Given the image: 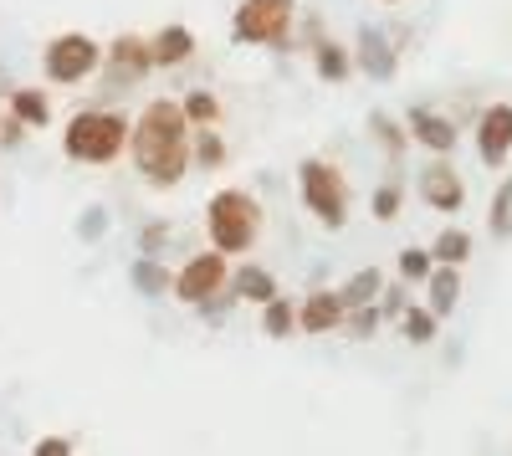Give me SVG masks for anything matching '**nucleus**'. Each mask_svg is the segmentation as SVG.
Listing matches in <instances>:
<instances>
[{
  "label": "nucleus",
  "instance_id": "1",
  "mask_svg": "<svg viewBox=\"0 0 512 456\" xmlns=\"http://www.w3.org/2000/svg\"><path fill=\"white\" fill-rule=\"evenodd\" d=\"M128 159L149 190H175L190 164H195V123L185 118L180 98H154L134 118V139H128Z\"/></svg>",
  "mask_w": 512,
  "mask_h": 456
},
{
  "label": "nucleus",
  "instance_id": "2",
  "mask_svg": "<svg viewBox=\"0 0 512 456\" xmlns=\"http://www.w3.org/2000/svg\"><path fill=\"white\" fill-rule=\"evenodd\" d=\"M128 139H134V123H128L123 113H113V108H77L67 118V129H62V154L72 164H93V170H103V164H118L128 154Z\"/></svg>",
  "mask_w": 512,
  "mask_h": 456
},
{
  "label": "nucleus",
  "instance_id": "3",
  "mask_svg": "<svg viewBox=\"0 0 512 456\" xmlns=\"http://www.w3.org/2000/svg\"><path fill=\"white\" fill-rule=\"evenodd\" d=\"M262 226H267V211H262V200H256L251 190H216L205 205V236L216 252L226 257H246L256 241H262Z\"/></svg>",
  "mask_w": 512,
  "mask_h": 456
},
{
  "label": "nucleus",
  "instance_id": "4",
  "mask_svg": "<svg viewBox=\"0 0 512 456\" xmlns=\"http://www.w3.org/2000/svg\"><path fill=\"white\" fill-rule=\"evenodd\" d=\"M297 190H303L308 216L323 231H344L349 226L354 195H349V175L338 170L333 159H303V164H297Z\"/></svg>",
  "mask_w": 512,
  "mask_h": 456
},
{
  "label": "nucleus",
  "instance_id": "5",
  "mask_svg": "<svg viewBox=\"0 0 512 456\" xmlns=\"http://www.w3.org/2000/svg\"><path fill=\"white\" fill-rule=\"evenodd\" d=\"M103 57H108V47H98L88 31H62L41 52V72H47L52 88H82L103 67Z\"/></svg>",
  "mask_w": 512,
  "mask_h": 456
},
{
  "label": "nucleus",
  "instance_id": "6",
  "mask_svg": "<svg viewBox=\"0 0 512 456\" xmlns=\"http://www.w3.org/2000/svg\"><path fill=\"white\" fill-rule=\"evenodd\" d=\"M297 21V0H241L231 16L236 47H287V31Z\"/></svg>",
  "mask_w": 512,
  "mask_h": 456
},
{
  "label": "nucleus",
  "instance_id": "7",
  "mask_svg": "<svg viewBox=\"0 0 512 456\" xmlns=\"http://www.w3.org/2000/svg\"><path fill=\"white\" fill-rule=\"evenodd\" d=\"M231 257L226 252H216V246H205V252H195L180 272H175V303H185V308H205L216 293H226L231 287Z\"/></svg>",
  "mask_w": 512,
  "mask_h": 456
},
{
  "label": "nucleus",
  "instance_id": "8",
  "mask_svg": "<svg viewBox=\"0 0 512 456\" xmlns=\"http://www.w3.org/2000/svg\"><path fill=\"white\" fill-rule=\"evenodd\" d=\"M415 190H420V200L431 205V211H441V216H456L461 205H466V180L456 175L451 159H425L420 175H415Z\"/></svg>",
  "mask_w": 512,
  "mask_h": 456
},
{
  "label": "nucleus",
  "instance_id": "9",
  "mask_svg": "<svg viewBox=\"0 0 512 456\" xmlns=\"http://www.w3.org/2000/svg\"><path fill=\"white\" fill-rule=\"evenodd\" d=\"M344 298H338V287H313L308 298H297V334L308 339H323V334H344Z\"/></svg>",
  "mask_w": 512,
  "mask_h": 456
},
{
  "label": "nucleus",
  "instance_id": "10",
  "mask_svg": "<svg viewBox=\"0 0 512 456\" xmlns=\"http://www.w3.org/2000/svg\"><path fill=\"white\" fill-rule=\"evenodd\" d=\"M354 67L369 82H395V72H400V41L384 36L379 26H359V36H354Z\"/></svg>",
  "mask_w": 512,
  "mask_h": 456
},
{
  "label": "nucleus",
  "instance_id": "11",
  "mask_svg": "<svg viewBox=\"0 0 512 456\" xmlns=\"http://www.w3.org/2000/svg\"><path fill=\"white\" fill-rule=\"evenodd\" d=\"M103 67H113V82H123V88L144 82V77L154 72V47H149V36H139V31H118V36L108 41Z\"/></svg>",
  "mask_w": 512,
  "mask_h": 456
},
{
  "label": "nucleus",
  "instance_id": "12",
  "mask_svg": "<svg viewBox=\"0 0 512 456\" xmlns=\"http://www.w3.org/2000/svg\"><path fill=\"white\" fill-rule=\"evenodd\" d=\"M477 154L487 170H502L512 154V103H492L477 118Z\"/></svg>",
  "mask_w": 512,
  "mask_h": 456
},
{
  "label": "nucleus",
  "instance_id": "13",
  "mask_svg": "<svg viewBox=\"0 0 512 456\" xmlns=\"http://www.w3.org/2000/svg\"><path fill=\"white\" fill-rule=\"evenodd\" d=\"M405 129H410V139H415L420 149H431V159H451V149H456V123L441 118L436 108H410V113H405Z\"/></svg>",
  "mask_w": 512,
  "mask_h": 456
},
{
  "label": "nucleus",
  "instance_id": "14",
  "mask_svg": "<svg viewBox=\"0 0 512 456\" xmlns=\"http://www.w3.org/2000/svg\"><path fill=\"white\" fill-rule=\"evenodd\" d=\"M128 282H134V293L144 303H164L175 293V272L164 267V257H134L128 262Z\"/></svg>",
  "mask_w": 512,
  "mask_h": 456
},
{
  "label": "nucleus",
  "instance_id": "15",
  "mask_svg": "<svg viewBox=\"0 0 512 456\" xmlns=\"http://www.w3.org/2000/svg\"><path fill=\"white\" fill-rule=\"evenodd\" d=\"M149 47H154V67H185L190 57H195V36H190V26H159L154 36H149Z\"/></svg>",
  "mask_w": 512,
  "mask_h": 456
},
{
  "label": "nucleus",
  "instance_id": "16",
  "mask_svg": "<svg viewBox=\"0 0 512 456\" xmlns=\"http://www.w3.org/2000/svg\"><path fill=\"white\" fill-rule=\"evenodd\" d=\"M231 293H236L241 303H256V308H267L272 298H282V293H277V277H272L267 267H256V262H246V267L231 272Z\"/></svg>",
  "mask_w": 512,
  "mask_h": 456
},
{
  "label": "nucleus",
  "instance_id": "17",
  "mask_svg": "<svg viewBox=\"0 0 512 456\" xmlns=\"http://www.w3.org/2000/svg\"><path fill=\"white\" fill-rule=\"evenodd\" d=\"M425 308H431L441 323L461 308V267H436L431 282H425Z\"/></svg>",
  "mask_w": 512,
  "mask_h": 456
},
{
  "label": "nucleus",
  "instance_id": "18",
  "mask_svg": "<svg viewBox=\"0 0 512 456\" xmlns=\"http://www.w3.org/2000/svg\"><path fill=\"white\" fill-rule=\"evenodd\" d=\"M313 67H318L323 82H349V72H354V52H349V47H338V41H328V36H313Z\"/></svg>",
  "mask_w": 512,
  "mask_h": 456
},
{
  "label": "nucleus",
  "instance_id": "19",
  "mask_svg": "<svg viewBox=\"0 0 512 456\" xmlns=\"http://www.w3.org/2000/svg\"><path fill=\"white\" fill-rule=\"evenodd\" d=\"M6 113H16L26 129H47V123H52V98L41 93V88H11Z\"/></svg>",
  "mask_w": 512,
  "mask_h": 456
},
{
  "label": "nucleus",
  "instance_id": "20",
  "mask_svg": "<svg viewBox=\"0 0 512 456\" xmlns=\"http://www.w3.org/2000/svg\"><path fill=\"white\" fill-rule=\"evenodd\" d=\"M384 287H390V282H384V272L379 267H364V272H354L344 287H338V298H344V308L354 313V308H374Z\"/></svg>",
  "mask_w": 512,
  "mask_h": 456
},
{
  "label": "nucleus",
  "instance_id": "21",
  "mask_svg": "<svg viewBox=\"0 0 512 456\" xmlns=\"http://www.w3.org/2000/svg\"><path fill=\"white\" fill-rule=\"evenodd\" d=\"M431 257H436V267H466L472 262V236L466 231H441L436 241H431Z\"/></svg>",
  "mask_w": 512,
  "mask_h": 456
},
{
  "label": "nucleus",
  "instance_id": "22",
  "mask_svg": "<svg viewBox=\"0 0 512 456\" xmlns=\"http://www.w3.org/2000/svg\"><path fill=\"white\" fill-rule=\"evenodd\" d=\"M262 334L267 339H292L297 334V298H272L262 308Z\"/></svg>",
  "mask_w": 512,
  "mask_h": 456
},
{
  "label": "nucleus",
  "instance_id": "23",
  "mask_svg": "<svg viewBox=\"0 0 512 456\" xmlns=\"http://www.w3.org/2000/svg\"><path fill=\"white\" fill-rule=\"evenodd\" d=\"M431 272H436V257H431V246H405V252L395 257V277L400 282H431Z\"/></svg>",
  "mask_w": 512,
  "mask_h": 456
},
{
  "label": "nucleus",
  "instance_id": "24",
  "mask_svg": "<svg viewBox=\"0 0 512 456\" xmlns=\"http://www.w3.org/2000/svg\"><path fill=\"white\" fill-rule=\"evenodd\" d=\"M180 103H185V118L195 123V129H216V123H221V98L210 88H190Z\"/></svg>",
  "mask_w": 512,
  "mask_h": 456
},
{
  "label": "nucleus",
  "instance_id": "25",
  "mask_svg": "<svg viewBox=\"0 0 512 456\" xmlns=\"http://www.w3.org/2000/svg\"><path fill=\"white\" fill-rule=\"evenodd\" d=\"M400 334H405L410 344H420V349H425V344H436V334H441V318H436L431 308H425V303H420V308L410 303V313L400 318Z\"/></svg>",
  "mask_w": 512,
  "mask_h": 456
},
{
  "label": "nucleus",
  "instance_id": "26",
  "mask_svg": "<svg viewBox=\"0 0 512 456\" xmlns=\"http://www.w3.org/2000/svg\"><path fill=\"white\" fill-rule=\"evenodd\" d=\"M487 231L497 241H512V175L492 190V205H487Z\"/></svg>",
  "mask_w": 512,
  "mask_h": 456
},
{
  "label": "nucleus",
  "instance_id": "27",
  "mask_svg": "<svg viewBox=\"0 0 512 456\" xmlns=\"http://www.w3.org/2000/svg\"><path fill=\"white\" fill-rule=\"evenodd\" d=\"M369 134L384 144V154H390V159H400V154H405V144H410V129H405V123L384 118V113H369Z\"/></svg>",
  "mask_w": 512,
  "mask_h": 456
},
{
  "label": "nucleus",
  "instance_id": "28",
  "mask_svg": "<svg viewBox=\"0 0 512 456\" xmlns=\"http://www.w3.org/2000/svg\"><path fill=\"white\" fill-rule=\"evenodd\" d=\"M400 205H405V185H400V175H390V180L369 195V216H374V221H395Z\"/></svg>",
  "mask_w": 512,
  "mask_h": 456
},
{
  "label": "nucleus",
  "instance_id": "29",
  "mask_svg": "<svg viewBox=\"0 0 512 456\" xmlns=\"http://www.w3.org/2000/svg\"><path fill=\"white\" fill-rule=\"evenodd\" d=\"M108 226H113V216H108V205H82V216H77V241L82 246H98L103 236H108Z\"/></svg>",
  "mask_w": 512,
  "mask_h": 456
},
{
  "label": "nucleus",
  "instance_id": "30",
  "mask_svg": "<svg viewBox=\"0 0 512 456\" xmlns=\"http://www.w3.org/2000/svg\"><path fill=\"white\" fill-rule=\"evenodd\" d=\"M226 159H231V149H226V139L216 129H195V164L200 170H221Z\"/></svg>",
  "mask_w": 512,
  "mask_h": 456
},
{
  "label": "nucleus",
  "instance_id": "31",
  "mask_svg": "<svg viewBox=\"0 0 512 456\" xmlns=\"http://www.w3.org/2000/svg\"><path fill=\"white\" fill-rule=\"evenodd\" d=\"M379 328H384V313H379V303H374V308H354V313L344 318V334H349V339H359V344H364V339H374Z\"/></svg>",
  "mask_w": 512,
  "mask_h": 456
},
{
  "label": "nucleus",
  "instance_id": "32",
  "mask_svg": "<svg viewBox=\"0 0 512 456\" xmlns=\"http://www.w3.org/2000/svg\"><path fill=\"white\" fill-rule=\"evenodd\" d=\"M169 241H175L169 221H144V231H139V257H164Z\"/></svg>",
  "mask_w": 512,
  "mask_h": 456
},
{
  "label": "nucleus",
  "instance_id": "33",
  "mask_svg": "<svg viewBox=\"0 0 512 456\" xmlns=\"http://www.w3.org/2000/svg\"><path fill=\"white\" fill-rule=\"evenodd\" d=\"M405 287H410V282H400V277H395V282H390V287H384V293H379V313H384V323H400V318L410 313V298H405Z\"/></svg>",
  "mask_w": 512,
  "mask_h": 456
},
{
  "label": "nucleus",
  "instance_id": "34",
  "mask_svg": "<svg viewBox=\"0 0 512 456\" xmlns=\"http://www.w3.org/2000/svg\"><path fill=\"white\" fill-rule=\"evenodd\" d=\"M31 456H77V446H72V436H41L31 446Z\"/></svg>",
  "mask_w": 512,
  "mask_h": 456
},
{
  "label": "nucleus",
  "instance_id": "35",
  "mask_svg": "<svg viewBox=\"0 0 512 456\" xmlns=\"http://www.w3.org/2000/svg\"><path fill=\"white\" fill-rule=\"evenodd\" d=\"M21 139H26V123L16 113H6L0 118V149H21Z\"/></svg>",
  "mask_w": 512,
  "mask_h": 456
},
{
  "label": "nucleus",
  "instance_id": "36",
  "mask_svg": "<svg viewBox=\"0 0 512 456\" xmlns=\"http://www.w3.org/2000/svg\"><path fill=\"white\" fill-rule=\"evenodd\" d=\"M384 6H400V0H384Z\"/></svg>",
  "mask_w": 512,
  "mask_h": 456
}]
</instances>
